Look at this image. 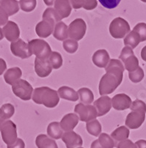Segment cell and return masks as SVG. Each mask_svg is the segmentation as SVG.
<instances>
[{
    "mask_svg": "<svg viewBox=\"0 0 146 148\" xmlns=\"http://www.w3.org/2000/svg\"><path fill=\"white\" fill-rule=\"evenodd\" d=\"M86 130L88 133L94 136H98L102 131V127L99 121L94 119L86 123Z\"/></svg>",
    "mask_w": 146,
    "mask_h": 148,
    "instance_id": "1f68e13d",
    "label": "cell"
},
{
    "mask_svg": "<svg viewBox=\"0 0 146 148\" xmlns=\"http://www.w3.org/2000/svg\"><path fill=\"white\" fill-rule=\"evenodd\" d=\"M4 36L10 42H14L19 39L20 30L17 24L12 21H8L7 23L3 27Z\"/></svg>",
    "mask_w": 146,
    "mask_h": 148,
    "instance_id": "9a60e30c",
    "label": "cell"
},
{
    "mask_svg": "<svg viewBox=\"0 0 146 148\" xmlns=\"http://www.w3.org/2000/svg\"><path fill=\"white\" fill-rule=\"evenodd\" d=\"M92 62L97 67L106 68L110 62V56L107 51L101 49L96 51L92 56Z\"/></svg>",
    "mask_w": 146,
    "mask_h": 148,
    "instance_id": "d6986e66",
    "label": "cell"
},
{
    "mask_svg": "<svg viewBox=\"0 0 146 148\" xmlns=\"http://www.w3.org/2000/svg\"><path fill=\"white\" fill-rule=\"evenodd\" d=\"M130 30L128 22L121 17L114 18L109 26V32L114 39H123L130 33Z\"/></svg>",
    "mask_w": 146,
    "mask_h": 148,
    "instance_id": "277c9868",
    "label": "cell"
},
{
    "mask_svg": "<svg viewBox=\"0 0 146 148\" xmlns=\"http://www.w3.org/2000/svg\"><path fill=\"white\" fill-rule=\"evenodd\" d=\"M10 51L15 56L23 59H28L33 55L29 45L21 39L14 42H11Z\"/></svg>",
    "mask_w": 146,
    "mask_h": 148,
    "instance_id": "30bf717a",
    "label": "cell"
},
{
    "mask_svg": "<svg viewBox=\"0 0 146 148\" xmlns=\"http://www.w3.org/2000/svg\"><path fill=\"white\" fill-rule=\"evenodd\" d=\"M145 113L143 111L131 110L126 119V127L130 129H137L141 127L145 119Z\"/></svg>",
    "mask_w": 146,
    "mask_h": 148,
    "instance_id": "8fae6325",
    "label": "cell"
},
{
    "mask_svg": "<svg viewBox=\"0 0 146 148\" xmlns=\"http://www.w3.org/2000/svg\"><path fill=\"white\" fill-rule=\"evenodd\" d=\"M144 71H143V68H141L140 67H138L136 71L130 72L128 73V77H129L130 80L134 83L140 82L144 78Z\"/></svg>",
    "mask_w": 146,
    "mask_h": 148,
    "instance_id": "8d00e7d4",
    "label": "cell"
},
{
    "mask_svg": "<svg viewBox=\"0 0 146 148\" xmlns=\"http://www.w3.org/2000/svg\"><path fill=\"white\" fill-rule=\"evenodd\" d=\"M75 113L77 114L79 120L84 122L92 121L97 117V110L90 104L86 105L82 103L77 104L75 108Z\"/></svg>",
    "mask_w": 146,
    "mask_h": 148,
    "instance_id": "ba28073f",
    "label": "cell"
},
{
    "mask_svg": "<svg viewBox=\"0 0 146 148\" xmlns=\"http://www.w3.org/2000/svg\"><path fill=\"white\" fill-rule=\"evenodd\" d=\"M86 31V24L82 18H76L70 23L68 27V33L70 39L75 41L81 40Z\"/></svg>",
    "mask_w": 146,
    "mask_h": 148,
    "instance_id": "9c48e42d",
    "label": "cell"
},
{
    "mask_svg": "<svg viewBox=\"0 0 146 148\" xmlns=\"http://www.w3.org/2000/svg\"><path fill=\"white\" fill-rule=\"evenodd\" d=\"M117 148H137L136 145L133 143L132 141L129 139H126L122 141L117 145Z\"/></svg>",
    "mask_w": 146,
    "mask_h": 148,
    "instance_id": "b9f144b4",
    "label": "cell"
},
{
    "mask_svg": "<svg viewBox=\"0 0 146 148\" xmlns=\"http://www.w3.org/2000/svg\"><path fill=\"white\" fill-rule=\"evenodd\" d=\"M111 104L114 110H125L131 108L132 104L131 98L125 93L117 94L112 98Z\"/></svg>",
    "mask_w": 146,
    "mask_h": 148,
    "instance_id": "5bb4252c",
    "label": "cell"
},
{
    "mask_svg": "<svg viewBox=\"0 0 146 148\" xmlns=\"http://www.w3.org/2000/svg\"><path fill=\"white\" fill-rule=\"evenodd\" d=\"M120 59L125 64V69L128 72H133L136 71L139 66V60L135 56L133 49L128 46H126L121 51Z\"/></svg>",
    "mask_w": 146,
    "mask_h": 148,
    "instance_id": "8992f818",
    "label": "cell"
},
{
    "mask_svg": "<svg viewBox=\"0 0 146 148\" xmlns=\"http://www.w3.org/2000/svg\"><path fill=\"white\" fill-rule=\"evenodd\" d=\"M47 134L52 139H60L64 134L60 123L56 121L50 123L47 127Z\"/></svg>",
    "mask_w": 146,
    "mask_h": 148,
    "instance_id": "83f0119b",
    "label": "cell"
},
{
    "mask_svg": "<svg viewBox=\"0 0 146 148\" xmlns=\"http://www.w3.org/2000/svg\"><path fill=\"white\" fill-rule=\"evenodd\" d=\"M53 36L59 41H64L69 36L67 25L64 22H59L55 25Z\"/></svg>",
    "mask_w": 146,
    "mask_h": 148,
    "instance_id": "484cf974",
    "label": "cell"
},
{
    "mask_svg": "<svg viewBox=\"0 0 146 148\" xmlns=\"http://www.w3.org/2000/svg\"><path fill=\"white\" fill-rule=\"evenodd\" d=\"M63 47L64 50L69 53H75L78 48V44L77 41L74 39H66L63 43Z\"/></svg>",
    "mask_w": 146,
    "mask_h": 148,
    "instance_id": "d590c367",
    "label": "cell"
},
{
    "mask_svg": "<svg viewBox=\"0 0 146 148\" xmlns=\"http://www.w3.org/2000/svg\"><path fill=\"white\" fill-rule=\"evenodd\" d=\"M141 57L143 60L146 62V46H145L141 51Z\"/></svg>",
    "mask_w": 146,
    "mask_h": 148,
    "instance_id": "7dc6e473",
    "label": "cell"
},
{
    "mask_svg": "<svg viewBox=\"0 0 146 148\" xmlns=\"http://www.w3.org/2000/svg\"><path fill=\"white\" fill-rule=\"evenodd\" d=\"M6 69H7V64L3 59L0 58V76L3 74Z\"/></svg>",
    "mask_w": 146,
    "mask_h": 148,
    "instance_id": "f6af8a7d",
    "label": "cell"
},
{
    "mask_svg": "<svg viewBox=\"0 0 146 148\" xmlns=\"http://www.w3.org/2000/svg\"><path fill=\"white\" fill-rule=\"evenodd\" d=\"M20 8L24 12H31L36 7V0H20Z\"/></svg>",
    "mask_w": 146,
    "mask_h": 148,
    "instance_id": "74e56055",
    "label": "cell"
},
{
    "mask_svg": "<svg viewBox=\"0 0 146 148\" xmlns=\"http://www.w3.org/2000/svg\"><path fill=\"white\" fill-rule=\"evenodd\" d=\"M9 16L2 8L0 7V26L5 25L8 22Z\"/></svg>",
    "mask_w": 146,
    "mask_h": 148,
    "instance_id": "7bdbcfd3",
    "label": "cell"
},
{
    "mask_svg": "<svg viewBox=\"0 0 146 148\" xmlns=\"http://www.w3.org/2000/svg\"><path fill=\"white\" fill-rule=\"evenodd\" d=\"M19 4L17 0H0V7L7 13L9 16L19 12Z\"/></svg>",
    "mask_w": 146,
    "mask_h": 148,
    "instance_id": "cb8c5ba5",
    "label": "cell"
},
{
    "mask_svg": "<svg viewBox=\"0 0 146 148\" xmlns=\"http://www.w3.org/2000/svg\"><path fill=\"white\" fill-rule=\"evenodd\" d=\"M51 66L54 69H58L63 64L62 56L58 52H52L50 56L48 59Z\"/></svg>",
    "mask_w": 146,
    "mask_h": 148,
    "instance_id": "d6a6232c",
    "label": "cell"
},
{
    "mask_svg": "<svg viewBox=\"0 0 146 148\" xmlns=\"http://www.w3.org/2000/svg\"><path fill=\"white\" fill-rule=\"evenodd\" d=\"M79 94V97L82 104H90L94 101V94L92 91L87 88H83L79 89L77 91Z\"/></svg>",
    "mask_w": 146,
    "mask_h": 148,
    "instance_id": "f546056e",
    "label": "cell"
},
{
    "mask_svg": "<svg viewBox=\"0 0 146 148\" xmlns=\"http://www.w3.org/2000/svg\"><path fill=\"white\" fill-rule=\"evenodd\" d=\"M35 145L38 148H58L56 141L45 134H40L36 137Z\"/></svg>",
    "mask_w": 146,
    "mask_h": 148,
    "instance_id": "d4e9b609",
    "label": "cell"
},
{
    "mask_svg": "<svg viewBox=\"0 0 146 148\" xmlns=\"http://www.w3.org/2000/svg\"><path fill=\"white\" fill-rule=\"evenodd\" d=\"M33 101L38 104H44L48 108H56L59 103L58 92L48 87L35 88L33 92Z\"/></svg>",
    "mask_w": 146,
    "mask_h": 148,
    "instance_id": "7a4b0ae2",
    "label": "cell"
},
{
    "mask_svg": "<svg viewBox=\"0 0 146 148\" xmlns=\"http://www.w3.org/2000/svg\"><path fill=\"white\" fill-rule=\"evenodd\" d=\"M142 2H145L146 3V0H141Z\"/></svg>",
    "mask_w": 146,
    "mask_h": 148,
    "instance_id": "816d5d0a",
    "label": "cell"
},
{
    "mask_svg": "<svg viewBox=\"0 0 146 148\" xmlns=\"http://www.w3.org/2000/svg\"><path fill=\"white\" fill-rule=\"evenodd\" d=\"M7 148H25V144L22 138H17L13 145H7Z\"/></svg>",
    "mask_w": 146,
    "mask_h": 148,
    "instance_id": "ee69618b",
    "label": "cell"
},
{
    "mask_svg": "<svg viewBox=\"0 0 146 148\" xmlns=\"http://www.w3.org/2000/svg\"><path fill=\"white\" fill-rule=\"evenodd\" d=\"M0 132L2 134L3 141L6 145H11L17 140L16 125L10 120L5 121L0 127Z\"/></svg>",
    "mask_w": 146,
    "mask_h": 148,
    "instance_id": "52a82bcc",
    "label": "cell"
},
{
    "mask_svg": "<svg viewBox=\"0 0 146 148\" xmlns=\"http://www.w3.org/2000/svg\"><path fill=\"white\" fill-rule=\"evenodd\" d=\"M134 31L137 33L140 37V41L141 42H145L146 41V23H138L134 29Z\"/></svg>",
    "mask_w": 146,
    "mask_h": 148,
    "instance_id": "f35d334b",
    "label": "cell"
},
{
    "mask_svg": "<svg viewBox=\"0 0 146 148\" xmlns=\"http://www.w3.org/2000/svg\"><path fill=\"white\" fill-rule=\"evenodd\" d=\"M130 131L126 126H121L120 127L117 128L115 130L111 133V137L115 141H124V140L128 139L129 136Z\"/></svg>",
    "mask_w": 146,
    "mask_h": 148,
    "instance_id": "f1b7e54d",
    "label": "cell"
},
{
    "mask_svg": "<svg viewBox=\"0 0 146 148\" xmlns=\"http://www.w3.org/2000/svg\"><path fill=\"white\" fill-rule=\"evenodd\" d=\"M78 116L75 113H68L63 117L60 125L63 130L66 132L72 131L78 124Z\"/></svg>",
    "mask_w": 146,
    "mask_h": 148,
    "instance_id": "ffe728a7",
    "label": "cell"
},
{
    "mask_svg": "<svg viewBox=\"0 0 146 148\" xmlns=\"http://www.w3.org/2000/svg\"><path fill=\"white\" fill-rule=\"evenodd\" d=\"M55 1L56 0H44V2L47 6H52L55 3Z\"/></svg>",
    "mask_w": 146,
    "mask_h": 148,
    "instance_id": "c3c4849f",
    "label": "cell"
},
{
    "mask_svg": "<svg viewBox=\"0 0 146 148\" xmlns=\"http://www.w3.org/2000/svg\"><path fill=\"white\" fill-rule=\"evenodd\" d=\"M55 10L58 13L61 19L69 16L72 11V7L69 0H56L55 3Z\"/></svg>",
    "mask_w": 146,
    "mask_h": 148,
    "instance_id": "44dd1931",
    "label": "cell"
},
{
    "mask_svg": "<svg viewBox=\"0 0 146 148\" xmlns=\"http://www.w3.org/2000/svg\"><path fill=\"white\" fill-rule=\"evenodd\" d=\"M130 108L131 110L143 111L146 113V104L141 100L136 99L134 101H133Z\"/></svg>",
    "mask_w": 146,
    "mask_h": 148,
    "instance_id": "ab89813d",
    "label": "cell"
},
{
    "mask_svg": "<svg viewBox=\"0 0 146 148\" xmlns=\"http://www.w3.org/2000/svg\"><path fill=\"white\" fill-rule=\"evenodd\" d=\"M117 147L115 141L107 133L100 134L99 138L95 140L91 145V148H114Z\"/></svg>",
    "mask_w": 146,
    "mask_h": 148,
    "instance_id": "ac0fdd59",
    "label": "cell"
},
{
    "mask_svg": "<svg viewBox=\"0 0 146 148\" xmlns=\"http://www.w3.org/2000/svg\"><path fill=\"white\" fill-rule=\"evenodd\" d=\"M94 107L97 112V116H102L108 113L112 107L111 98L103 96L94 102Z\"/></svg>",
    "mask_w": 146,
    "mask_h": 148,
    "instance_id": "e0dca14e",
    "label": "cell"
},
{
    "mask_svg": "<svg viewBox=\"0 0 146 148\" xmlns=\"http://www.w3.org/2000/svg\"><path fill=\"white\" fill-rule=\"evenodd\" d=\"M125 67L118 59H111L106 67V73L101 78L99 92L101 96L111 94L122 83Z\"/></svg>",
    "mask_w": 146,
    "mask_h": 148,
    "instance_id": "6da1fadb",
    "label": "cell"
},
{
    "mask_svg": "<svg viewBox=\"0 0 146 148\" xmlns=\"http://www.w3.org/2000/svg\"><path fill=\"white\" fill-rule=\"evenodd\" d=\"M56 22L51 19H43L35 26V33L40 38H47L53 34Z\"/></svg>",
    "mask_w": 146,
    "mask_h": 148,
    "instance_id": "7c38bea8",
    "label": "cell"
},
{
    "mask_svg": "<svg viewBox=\"0 0 146 148\" xmlns=\"http://www.w3.org/2000/svg\"><path fill=\"white\" fill-rule=\"evenodd\" d=\"M140 42L141 41H140V37H139V34L134 30L128 33L124 39L125 45L128 46L132 49L137 47Z\"/></svg>",
    "mask_w": 146,
    "mask_h": 148,
    "instance_id": "4dcf8cb0",
    "label": "cell"
},
{
    "mask_svg": "<svg viewBox=\"0 0 146 148\" xmlns=\"http://www.w3.org/2000/svg\"><path fill=\"white\" fill-rule=\"evenodd\" d=\"M69 2L74 9L84 8L85 10H92L97 6V0H69Z\"/></svg>",
    "mask_w": 146,
    "mask_h": 148,
    "instance_id": "4316f807",
    "label": "cell"
},
{
    "mask_svg": "<svg viewBox=\"0 0 146 148\" xmlns=\"http://www.w3.org/2000/svg\"><path fill=\"white\" fill-rule=\"evenodd\" d=\"M100 3L108 9H114L118 6L121 0H98Z\"/></svg>",
    "mask_w": 146,
    "mask_h": 148,
    "instance_id": "60d3db41",
    "label": "cell"
},
{
    "mask_svg": "<svg viewBox=\"0 0 146 148\" xmlns=\"http://www.w3.org/2000/svg\"><path fill=\"white\" fill-rule=\"evenodd\" d=\"M57 92L59 96L61 99H63L69 100V101H76L79 99L77 92H76L73 88H69V87H67V86L60 87Z\"/></svg>",
    "mask_w": 146,
    "mask_h": 148,
    "instance_id": "603a6c76",
    "label": "cell"
},
{
    "mask_svg": "<svg viewBox=\"0 0 146 148\" xmlns=\"http://www.w3.org/2000/svg\"><path fill=\"white\" fill-rule=\"evenodd\" d=\"M52 67L48 59H41L35 58V71L41 78H45L51 73Z\"/></svg>",
    "mask_w": 146,
    "mask_h": 148,
    "instance_id": "2e32d148",
    "label": "cell"
},
{
    "mask_svg": "<svg viewBox=\"0 0 146 148\" xmlns=\"http://www.w3.org/2000/svg\"><path fill=\"white\" fill-rule=\"evenodd\" d=\"M77 148H84V147H77Z\"/></svg>",
    "mask_w": 146,
    "mask_h": 148,
    "instance_id": "f5cc1de1",
    "label": "cell"
},
{
    "mask_svg": "<svg viewBox=\"0 0 146 148\" xmlns=\"http://www.w3.org/2000/svg\"><path fill=\"white\" fill-rule=\"evenodd\" d=\"M4 122H5V119L2 118V116H1V114H0V127L2 126V125L3 124Z\"/></svg>",
    "mask_w": 146,
    "mask_h": 148,
    "instance_id": "f907efd6",
    "label": "cell"
},
{
    "mask_svg": "<svg viewBox=\"0 0 146 148\" xmlns=\"http://www.w3.org/2000/svg\"><path fill=\"white\" fill-rule=\"evenodd\" d=\"M42 18H43V19H51L55 22H59L61 20V18L58 16L56 10L52 8H48L46 9L43 15H42Z\"/></svg>",
    "mask_w": 146,
    "mask_h": 148,
    "instance_id": "e575fe53",
    "label": "cell"
},
{
    "mask_svg": "<svg viewBox=\"0 0 146 148\" xmlns=\"http://www.w3.org/2000/svg\"><path fill=\"white\" fill-rule=\"evenodd\" d=\"M15 113V108L14 105L10 103L3 104L0 108V114L4 119H8L14 116Z\"/></svg>",
    "mask_w": 146,
    "mask_h": 148,
    "instance_id": "836d02e7",
    "label": "cell"
},
{
    "mask_svg": "<svg viewBox=\"0 0 146 148\" xmlns=\"http://www.w3.org/2000/svg\"><path fill=\"white\" fill-rule=\"evenodd\" d=\"M33 54L41 59H48L50 56L52 50L50 45L43 39H32L28 43Z\"/></svg>",
    "mask_w": 146,
    "mask_h": 148,
    "instance_id": "3957f363",
    "label": "cell"
},
{
    "mask_svg": "<svg viewBox=\"0 0 146 148\" xmlns=\"http://www.w3.org/2000/svg\"><path fill=\"white\" fill-rule=\"evenodd\" d=\"M22 76V70L18 67H12L7 70L4 74V79L7 84L13 85L17 81H19Z\"/></svg>",
    "mask_w": 146,
    "mask_h": 148,
    "instance_id": "7402d4cb",
    "label": "cell"
},
{
    "mask_svg": "<svg viewBox=\"0 0 146 148\" xmlns=\"http://www.w3.org/2000/svg\"><path fill=\"white\" fill-rule=\"evenodd\" d=\"M12 90L14 94L24 101H28L32 99L33 88L31 84L24 79H19L12 85Z\"/></svg>",
    "mask_w": 146,
    "mask_h": 148,
    "instance_id": "5b68a950",
    "label": "cell"
},
{
    "mask_svg": "<svg viewBox=\"0 0 146 148\" xmlns=\"http://www.w3.org/2000/svg\"><path fill=\"white\" fill-rule=\"evenodd\" d=\"M61 138L66 144L67 148H77L83 145V139L81 136L73 130L65 132Z\"/></svg>",
    "mask_w": 146,
    "mask_h": 148,
    "instance_id": "4fadbf2b",
    "label": "cell"
},
{
    "mask_svg": "<svg viewBox=\"0 0 146 148\" xmlns=\"http://www.w3.org/2000/svg\"><path fill=\"white\" fill-rule=\"evenodd\" d=\"M4 38V34H3V30L0 27V41L2 40V39Z\"/></svg>",
    "mask_w": 146,
    "mask_h": 148,
    "instance_id": "681fc988",
    "label": "cell"
},
{
    "mask_svg": "<svg viewBox=\"0 0 146 148\" xmlns=\"http://www.w3.org/2000/svg\"><path fill=\"white\" fill-rule=\"evenodd\" d=\"M137 148H146V141L145 140H139L135 143Z\"/></svg>",
    "mask_w": 146,
    "mask_h": 148,
    "instance_id": "bcb514c9",
    "label": "cell"
}]
</instances>
